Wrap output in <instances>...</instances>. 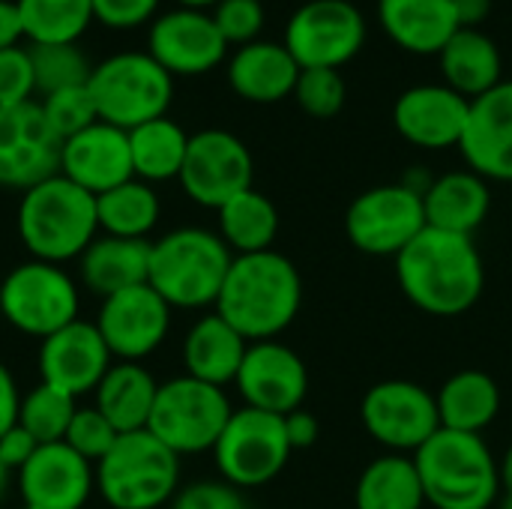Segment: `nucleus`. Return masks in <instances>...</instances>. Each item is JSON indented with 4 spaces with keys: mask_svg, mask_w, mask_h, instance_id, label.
Wrapping results in <instances>:
<instances>
[{
    "mask_svg": "<svg viewBox=\"0 0 512 509\" xmlns=\"http://www.w3.org/2000/svg\"><path fill=\"white\" fill-rule=\"evenodd\" d=\"M402 294L426 315H465L483 294L486 267L468 234L429 228L396 255Z\"/></svg>",
    "mask_w": 512,
    "mask_h": 509,
    "instance_id": "1",
    "label": "nucleus"
},
{
    "mask_svg": "<svg viewBox=\"0 0 512 509\" xmlns=\"http://www.w3.org/2000/svg\"><path fill=\"white\" fill-rule=\"evenodd\" d=\"M303 303V279L291 258L276 249L234 255L216 300L222 315L246 342H270L285 333Z\"/></svg>",
    "mask_w": 512,
    "mask_h": 509,
    "instance_id": "2",
    "label": "nucleus"
},
{
    "mask_svg": "<svg viewBox=\"0 0 512 509\" xmlns=\"http://www.w3.org/2000/svg\"><path fill=\"white\" fill-rule=\"evenodd\" d=\"M18 237L30 258L63 267L66 261L81 258L99 237L96 198L69 177L54 174L21 192Z\"/></svg>",
    "mask_w": 512,
    "mask_h": 509,
    "instance_id": "3",
    "label": "nucleus"
},
{
    "mask_svg": "<svg viewBox=\"0 0 512 509\" xmlns=\"http://www.w3.org/2000/svg\"><path fill=\"white\" fill-rule=\"evenodd\" d=\"M414 465L435 509H489L501 495V468L483 435L438 429L414 453Z\"/></svg>",
    "mask_w": 512,
    "mask_h": 509,
    "instance_id": "4",
    "label": "nucleus"
},
{
    "mask_svg": "<svg viewBox=\"0 0 512 509\" xmlns=\"http://www.w3.org/2000/svg\"><path fill=\"white\" fill-rule=\"evenodd\" d=\"M234 252L207 228H177L150 243L147 285L171 309L216 306Z\"/></svg>",
    "mask_w": 512,
    "mask_h": 509,
    "instance_id": "5",
    "label": "nucleus"
},
{
    "mask_svg": "<svg viewBox=\"0 0 512 509\" xmlns=\"http://www.w3.org/2000/svg\"><path fill=\"white\" fill-rule=\"evenodd\" d=\"M180 456L153 432H126L96 465V489L111 509H159L174 501Z\"/></svg>",
    "mask_w": 512,
    "mask_h": 509,
    "instance_id": "6",
    "label": "nucleus"
},
{
    "mask_svg": "<svg viewBox=\"0 0 512 509\" xmlns=\"http://www.w3.org/2000/svg\"><path fill=\"white\" fill-rule=\"evenodd\" d=\"M87 87L99 120L126 132L165 117L174 99V75H168L147 51H120L105 57L93 66Z\"/></svg>",
    "mask_w": 512,
    "mask_h": 509,
    "instance_id": "7",
    "label": "nucleus"
},
{
    "mask_svg": "<svg viewBox=\"0 0 512 509\" xmlns=\"http://www.w3.org/2000/svg\"><path fill=\"white\" fill-rule=\"evenodd\" d=\"M234 408L222 387L180 375L159 384L147 432L177 456L207 453L225 432Z\"/></svg>",
    "mask_w": 512,
    "mask_h": 509,
    "instance_id": "8",
    "label": "nucleus"
},
{
    "mask_svg": "<svg viewBox=\"0 0 512 509\" xmlns=\"http://www.w3.org/2000/svg\"><path fill=\"white\" fill-rule=\"evenodd\" d=\"M78 306V285L60 264L30 258L15 264L0 282V315L24 336L48 339L78 321Z\"/></svg>",
    "mask_w": 512,
    "mask_h": 509,
    "instance_id": "9",
    "label": "nucleus"
},
{
    "mask_svg": "<svg viewBox=\"0 0 512 509\" xmlns=\"http://www.w3.org/2000/svg\"><path fill=\"white\" fill-rule=\"evenodd\" d=\"M291 453L294 450L285 432V417L258 408L234 411L213 447L222 480L237 489H258L273 483L288 465Z\"/></svg>",
    "mask_w": 512,
    "mask_h": 509,
    "instance_id": "10",
    "label": "nucleus"
},
{
    "mask_svg": "<svg viewBox=\"0 0 512 509\" xmlns=\"http://www.w3.org/2000/svg\"><path fill=\"white\" fill-rule=\"evenodd\" d=\"M366 42V18L348 0H309L285 27V48L300 69H342Z\"/></svg>",
    "mask_w": 512,
    "mask_h": 509,
    "instance_id": "11",
    "label": "nucleus"
},
{
    "mask_svg": "<svg viewBox=\"0 0 512 509\" xmlns=\"http://www.w3.org/2000/svg\"><path fill=\"white\" fill-rule=\"evenodd\" d=\"M423 231V195L405 183L366 189L345 213V234L366 255H399Z\"/></svg>",
    "mask_w": 512,
    "mask_h": 509,
    "instance_id": "12",
    "label": "nucleus"
},
{
    "mask_svg": "<svg viewBox=\"0 0 512 509\" xmlns=\"http://www.w3.org/2000/svg\"><path fill=\"white\" fill-rule=\"evenodd\" d=\"M252 174V153L234 132L201 129L189 135L186 162L177 180L195 204L219 210L234 195L252 189Z\"/></svg>",
    "mask_w": 512,
    "mask_h": 509,
    "instance_id": "13",
    "label": "nucleus"
},
{
    "mask_svg": "<svg viewBox=\"0 0 512 509\" xmlns=\"http://www.w3.org/2000/svg\"><path fill=\"white\" fill-rule=\"evenodd\" d=\"M63 138L45 120L42 105L21 102L0 108V186L27 192L60 174Z\"/></svg>",
    "mask_w": 512,
    "mask_h": 509,
    "instance_id": "14",
    "label": "nucleus"
},
{
    "mask_svg": "<svg viewBox=\"0 0 512 509\" xmlns=\"http://www.w3.org/2000/svg\"><path fill=\"white\" fill-rule=\"evenodd\" d=\"M366 432L393 453H417L438 429L435 396L414 381H381L360 405Z\"/></svg>",
    "mask_w": 512,
    "mask_h": 509,
    "instance_id": "15",
    "label": "nucleus"
},
{
    "mask_svg": "<svg viewBox=\"0 0 512 509\" xmlns=\"http://www.w3.org/2000/svg\"><path fill=\"white\" fill-rule=\"evenodd\" d=\"M93 324L99 327L111 357L141 363L165 342L171 330V306L150 285H138L105 297Z\"/></svg>",
    "mask_w": 512,
    "mask_h": 509,
    "instance_id": "16",
    "label": "nucleus"
},
{
    "mask_svg": "<svg viewBox=\"0 0 512 509\" xmlns=\"http://www.w3.org/2000/svg\"><path fill=\"white\" fill-rule=\"evenodd\" d=\"M234 384L246 408L288 417L291 411L303 408V399L309 393V372L300 354L288 345L276 339L249 342V351Z\"/></svg>",
    "mask_w": 512,
    "mask_h": 509,
    "instance_id": "17",
    "label": "nucleus"
},
{
    "mask_svg": "<svg viewBox=\"0 0 512 509\" xmlns=\"http://www.w3.org/2000/svg\"><path fill=\"white\" fill-rule=\"evenodd\" d=\"M228 42L204 9H171L150 24L147 54L168 75H204L225 60Z\"/></svg>",
    "mask_w": 512,
    "mask_h": 509,
    "instance_id": "18",
    "label": "nucleus"
},
{
    "mask_svg": "<svg viewBox=\"0 0 512 509\" xmlns=\"http://www.w3.org/2000/svg\"><path fill=\"white\" fill-rule=\"evenodd\" d=\"M114 366V357L90 321H72L69 327L42 339L39 348V375L42 384L78 399L84 393H96L105 372Z\"/></svg>",
    "mask_w": 512,
    "mask_h": 509,
    "instance_id": "19",
    "label": "nucleus"
},
{
    "mask_svg": "<svg viewBox=\"0 0 512 509\" xmlns=\"http://www.w3.org/2000/svg\"><path fill=\"white\" fill-rule=\"evenodd\" d=\"M471 102L447 84L408 87L393 105V126L399 135L423 150L459 147L468 126Z\"/></svg>",
    "mask_w": 512,
    "mask_h": 509,
    "instance_id": "20",
    "label": "nucleus"
},
{
    "mask_svg": "<svg viewBox=\"0 0 512 509\" xmlns=\"http://www.w3.org/2000/svg\"><path fill=\"white\" fill-rule=\"evenodd\" d=\"M21 498L30 509H81L96 489V468L72 447L42 444L18 471Z\"/></svg>",
    "mask_w": 512,
    "mask_h": 509,
    "instance_id": "21",
    "label": "nucleus"
},
{
    "mask_svg": "<svg viewBox=\"0 0 512 509\" xmlns=\"http://www.w3.org/2000/svg\"><path fill=\"white\" fill-rule=\"evenodd\" d=\"M60 174L69 177L84 192H90L93 198L132 180L135 168H132L129 132L96 120L84 132L66 138L60 153Z\"/></svg>",
    "mask_w": 512,
    "mask_h": 509,
    "instance_id": "22",
    "label": "nucleus"
},
{
    "mask_svg": "<svg viewBox=\"0 0 512 509\" xmlns=\"http://www.w3.org/2000/svg\"><path fill=\"white\" fill-rule=\"evenodd\" d=\"M459 150L483 180L512 183V81H501L471 102Z\"/></svg>",
    "mask_w": 512,
    "mask_h": 509,
    "instance_id": "23",
    "label": "nucleus"
},
{
    "mask_svg": "<svg viewBox=\"0 0 512 509\" xmlns=\"http://www.w3.org/2000/svg\"><path fill=\"white\" fill-rule=\"evenodd\" d=\"M297 78H300L297 60L279 42L255 39L249 45H240L228 60V84L246 102H258V105L279 102L294 93Z\"/></svg>",
    "mask_w": 512,
    "mask_h": 509,
    "instance_id": "24",
    "label": "nucleus"
},
{
    "mask_svg": "<svg viewBox=\"0 0 512 509\" xmlns=\"http://www.w3.org/2000/svg\"><path fill=\"white\" fill-rule=\"evenodd\" d=\"M378 21L411 54H441L462 27L453 0H378Z\"/></svg>",
    "mask_w": 512,
    "mask_h": 509,
    "instance_id": "25",
    "label": "nucleus"
},
{
    "mask_svg": "<svg viewBox=\"0 0 512 509\" xmlns=\"http://www.w3.org/2000/svg\"><path fill=\"white\" fill-rule=\"evenodd\" d=\"M78 273L87 291L96 297H114L120 291L147 285L150 273V240L96 237L78 258Z\"/></svg>",
    "mask_w": 512,
    "mask_h": 509,
    "instance_id": "26",
    "label": "nucleus"
},
{
    "mask_svg": "<svg viewBox=\"0 0 512 509\" xmlns=\"http://www.w3.org/2000/svg\"><path fill=\"white\" fill-rule=\"evenodd\" d=\"M249 351V342L222 318V315H204L192 324V330L183 339V366L189 378H198L204 384L222 387L237 381V372L243 366V357Z\"/></svg>",
    "mask_w": 512,
    "mask_h": 509,
    "instance_id": "27",
    "label": "nucleus"
},
{
    "mask_svg": "<svg viewBox=\"0 0 512 509\" xmlns=\"http://www.w3.org/2000/svg\"><path fill=\"white\" fill-rule=\"evenodd\" d=\"M492 207L489 183L474 171H450L432 180L423 195L426 225L453 234H474Z\"/></svg>",
    "mask_w": 512,
    "mask_h": 509,
    "instance_id": "28",
    "label": "nucleus"
},
{
    "mask_svg": "<svg viewBox=\"0 0 512 509\" xmlns=\"http://www.w3.org/2000/svg\"><path fill=\"white\" fill-rule=\"evenodd\" d=\"M438 57L447 87H453L468 102L501 84V51L477 27H459Z\"/></svg>",
    "mask_w": 512,
    "mask_h": 509,
    "instance_id": "29",
    "label": "nucleus"
},
{
    "mask_svg": "<svg viewBox=\"0 0 512 509\" xmlns=\"http://www.w3.org/2000/svg\"><path fill=\"white\" fill-rule=\"evenodd\" d=\"M159 384L141 363H114L102 384L96 387V408L111 420V426L126 432H141L150 423Z\"/></svg>",
    "mask_w": 512,
    "mask_h": 509,
    "instance_id": "30",
    "label": "nucleus"
},
{
    "mask_svg": "<svg viewBox=\"0 0 512 509\" xmlns=\"http://www.w3.org/2000/svg\"><path fill=\"white\" fill-rule=\"evenodd\" d=\"M435 402H438L441 429L480 435L495 423L501 411V390L492 375L480 369H465L444 381Z\"/></svg>",
    "mask_w": 512,
    "mask_h": 509,
    "instance_id": "31",
    "label": "nucleus"
},
{
    "mask_svg": "<svg viewBox=\"0 0 512 509\" xmlns=\"http://www.w3.org/2000/svg\"><path fill=\"white\" fill-rule=\"evenodd\" d=\"M129 150H132V168L138 180L165 183V180L180 177L186 150H189V135L180 123H174L165 114V117L135 126L129 132Z\"/></svg>",
    "mask_w": 512,
    "mask_h": 509,
    "instance_id": "32",
    "label": "nucleus"
},
{
    "mask_svg": "<svg viewBox=\"0 0 512 509\" xmlns=\"http://www.w3.org/2000/svg\"><path fill=\"white\" fill-rule=\"evenodd\" d=\"M216 213L219 237L234 255H255L273 249V240L279 234V210L264 192L246 189L228 204H222Z\"/></svg>",
    "mask_w": 512,
    "mask_h": 509,
    "instance_id": "33",
    "label": "nucleus"
},
{
    "mask_svg": "<svg viewBox=\"0 0 512 509\" xmlns=\"http://www.w3.org/2000/svg\"><path fill=\"white\" fill-rule=\"evenodd\" d=\"M357 509H423L426 492L414 459L390 453L375 459L357 480Z\"/></svg>",
    "mask_w": 512,
    "mask_h": 509,
    "instance_id": "34",
    "label": "nucleus"
},
{
    "mask_svg": "<svg viewBox=\"0 0 512 509\" xmlns=\"http://www.w3.org/2000/svg\"><path fill=\"white\" fill-rule=\"evenodd\" d=\"M159 195L150 183L132 177L102 195H96V219L99 231L108 237L147 240V234L159 222Z\"/></svg>",
    "mask_w": 512,
    "mask_h": 509,
    "instance_id": "35",
    "label": "nucleus"
},
{
    "mask_svg": "<svg viewBox=\"0 0 512 509\" xmlns=\"http://www.w3.org/2000/svg\"><path fill=\"white\" fill-rule=\"evenodd\" d=\"M30 45L75 42L93 21V0H15Z\"/></svg>",
    "mask_w": 512,
    "mask_h": 509,
    "instance_id": "36",
    "label": "nucleus"
},
{
    "mask_svg": "<svg viewBox=\"0 0 512 509\" xmlns=\"http://www.w3.org/2000/svg\"><path fill=\"white\" fill-rule=\"evenodd\" d=\"M78 405L72 396L48 387V384H36L18 408V426L27 429L39 444H60L69 432V423L75 417Z\"/></svg>",
    "mask_w": 512,
    "mask_h": 509,
    "instance_id": "37",
    "label": "nucleus"
},
{
    "mask_svg": "<svg viewBox=\"0 0 512 509\" xmlns=\"http://www.w3.org/2000/svg\"><path fill=\"white\" fill-rule=\"evenodd\" d=\"M30 57H33L36 93H42V96L66 90V87H81L93 75L90 60L84 57V51L75 42L30 45Z\"/></svg>",
    "mask_w": 512,
    "mask_h": 509,
    "instance_id": "38",
    "label": "nucleus"
},
{
    "mask_svg": "<svg viewBox=\"0 0 512 509\" xmlns=\"http://www.w3.org/2000/svg\"><path fill=\"white\" fill-rule=\"evenodd\" d=\"M42 111H45V120L51 123V129L66 141L78 132H84L87 126H93L99 120L96 114V102L90 96V87L81 84V87H66V90H57V93H48L42 96Z\"/></svg>",
    "mask_w": 512,
    "mask_h": 509,
    "instance_id": "39",
    "label": "nucleus"
},
{
    "mask_svg": "<svg viewBox=\"0 0 512 509\" xmlns=\"http://www.w3.org/2000/svg\"><path fill=\"white\" fill-rule=\"evenodd\" d=\"M294 96L309 117H336L345 105V78L339 69H300Z\"/></svg>",
    "mask_w": 512,
    "mask_h": 509,
    "instance_id": "40",
    "label": "nucleus"
},
{
    "mask_svg": "<svg viewBox=\"0 0 512 509\" xmlns=\"http://www.w3.org/2000/svg\"><path fill=\"white\" fill-rule=\"evenodd\" d=\"M120 432L111 426V420L93 405V408H78L72 423H69V432L63 438L66 447H72L81 459H87L93 468L108 456V450L117 444Z\"/></svg>",
    "mask_w": 512,
    "mask_h": 509,
    "instance_id": "41",
    "label": "nucleus"
},
{
    "mask_svg": "<svg viewBox=\"0 0 512 509\" xmlns=\"http://www.w3.org/2000/svg\"><path fill=\"white\" fill-rule=\"evenodd\" d=\"M210 15L228 45H249L264 30L261 0H219Z\"/></svg>",
    "mask_w": 512,
    "mask_h": 509,
    "instance_id": "42",
    "label": "nucleus"
},
{
    "mask_svg": "<svg viewBox=\"0 0 512 509\" xmlns=\"http://www.w3.org/2000/svg\"><path fill=\"white\" fill-rule=\"evenodd\" d=\"M36 93V75H33V57L30 48L12 45L0 51V108L33 102Z\"/></svg>",
    "mask_w": 512,
    "mask_h": 509,
    "instance_id": "43",
    "label": "nucleus"
},
{
    "mask_svg": "<svg viewBox=\"0 0 512 509\" xmlns=\"http://www.w3.org/2000/svg\"><path fill=\"white\" fill-rule=\"evenodd\" d=\"M171 509H249L240 489L225 480H198L180 489L171 501Z\"/></svg>",
    "mask_w": 512,
    "mask_h": 509,
    "instance_id": "44",
    "label": "nucleus"
},
{
    "mask_svg": "<svg viewBox=\"0 0 512 509\" xmlns=\"http://www.w3.org/2000/svg\"><path fill=\"white\" fill-rule=\"evenodd\" d=\"M159 9V0H93V21L111 30H132L147 24Z\"/></svg>",
    "mask_w": 512,
    "mask_h": 509,
    "instance_id": "45",
    "label": "nucleus"
},
{
    "mask_svg": "<svg viewBox=\"0 0 512 509\" xmlns=\"http://www.w3.org/2000/svg\"><path fill=\"white\" fill-rule=\"evenodd\" d=\"M42 444L27 432V429H21L18 423L0 438V462L12 471V474H18L30 459H33V453L39 450Z\"/></svg>",
    "mask_w": 512,
    "mask_h": 509,
    "instance_id": "46",
    "label": "nucleus"
},
{
    "mask_svg": "<svg viewBox=\"0 0 512 509\" xmlns=\"http://www.w3.org/2000/svg\"><path fill=\"white\" fill-rule=\"evenodd\" d=\"M285 432H288L291 450H306V447H312V444L318 441L321 423H318L315 414H309V411L300 408V411H291V414L285 417Z\"/></svg>",
    "mask_w": 512,
    "mask_h": 509,
    "instance_id": "47",
    "label": "nucleus"
},
{
    "mask_svg": "<svg viewBox=\"0 0 512 509\" xmlns=\"http://www.w3.org/2000/svg\"><path fill=\"white\" fill-rule=\"evenodd\" d=\"M18 408H21V396L15 387L12 372L0 363V438L18 423Z\"/></svg>",
    "mask_w": 512,
    "mask_h": 509,
    "instance_id": "48",
    "label": "nucleus"
},
{
    "mask_svg": "<svg viewBox=\"0 0 512 509\" xmlns=\"http://www.w3.org/2000/svg\"><path fill=\"white\" fill-rule=\"evenodd\" d=\"M21 36L24 30H21V15H18L15 0H0V51L21 45Z\"/></svg>",
    "mask_w": 512,
    "mask_h": 509,
    "instance_id": "49",
    "label": "nucleus"
},
{
    "mask_svg": "<svg viewBox=\"0 0 512 509\" xmlns=\"http://www.w3.org/2000/svg\"><path fill=\"white\" fill-rule=\"evenodd\" d=\"M453 3H456V15L462 27H477L492 9V0H453Z\"/></svg>",
    "mask_w": 512,
    "mask_h": 509,
    "instance_id": "50",
    "label": "nucleus"
},
{
    "mask_svg": "<svg viewBox=\"0 0 512 509\" xmlns=\"http://www.w3.org/2000/svg\"><path fill=\"white\" fill-rule=\"evenodd\" d=\"M498 468H501V492L507 498V509H512V444L507 447V453H504Z\"/></svg>",
    "mask_w": 512,
    "mask_h": 509,
    "instance_id": "51",
    "label": "nucleus"
},
{
    "mask_svg": "<svg viewBox=\"0 0 512 509\" xmlns=\"http://www.w3.org/2000/svg\"><path fill=\"white\" fill-rule=\"evenodd\" d=\"M9 477H12V471L0 462V504H3V498H6V492H9Z\"/></svg>",
    "mask_w": 512,
    "mask_h": 509,
    "instance_id": "52",
    "label": "nucleus"
},
{
    "mask_svg": "<svg viewBox=\"0 0 512 509\" xmlns=\"http://www.w3.org/2000/svg\"><path fill=\"white\" fill-rule=\"evenodd\" d=\"M180 6H186V9H204L207 12V6H216L219 0H177Z\"/></svg>",
    "mask_w": 512,
    "mask_h": 509,
    "instance_id": "53",
    "label": "nucleus"
},
{
    "mask_svg": "<svg viewBox=\"0 0 512 509\" xmlns=\"http://www.w3.org/2000/svg\"><path fill=\"white\" fill-rule=\"evenodd\" d=\"M21 509H30V507H21Z\"/></svg>",
    "mask_w": 512,
    "mask_h": 509,
    "instance_id": "54",
    "label": "nucleus"
}]
</instances>
